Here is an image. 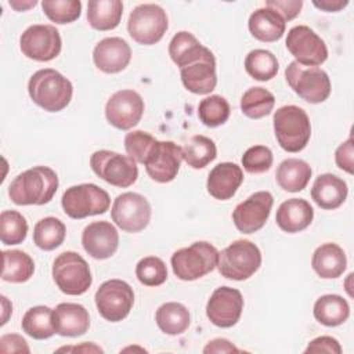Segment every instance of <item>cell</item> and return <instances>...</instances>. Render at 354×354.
<instances>
[{
  "label": "cell",
  "mask_w": 354,
  "mask_h": 354,
  "mask_svg": "<svg viewBox=\"0 0 354 354\" xmlns=\"http://www.w3.org/2000/svg\"><path fill=\"white\" fill-rule=\"evenodd\" d=\"M272 203L274 198L268 191L254 192L238 203L232 212V221L236 230L243 234H253L261 230L270 217Z\"/></svg>",
  "instance_id": "cell-16"
},
{
  "label": "cell",
  "mask_w": 354,
  "mask_h": 354,
  "mask_svg": "<svg viewBox=\"0 0 354 354\" xmlns=\"http://www.w3.org/2000/svg\"><path fill=\"white\" fill-rule=\"evenodd\" d=\"M285 77L289 87L310 104L324 102L330 94V79L318 66H304L292 61L285 69Z\"/></svg>",
  "instance_id": "cell-7"
},
{
  "label": "cell",
  "mask_w": 354,
  "mask_h": 354,
  "mask_svg": "<svg viewBox=\"0 0 354 354\" xmlns=\"http://www.w3.org/2000/svg\"><path fill=\"white\" fill-rule=\"evenodd\" d=\"M207 50V47L202 46L199 40L187 30L176 33L169 43V55L180 69L198 61Z\"/></svg>",
  "instance_id": "cell-30"
},
{
  "label": "cell",
  "mask_w": 354,
  "mask_h": 354,
  "mask_svg": "<svg viewBox=\"0 0 354 354\" xmlns=\"http://www.w3.org/2000/svg\"><path fill=\"white\" fill-rule=\"evenodd\" d=\"M83 249L97 260H105L115 254L119 246V234L109 221L90 223L82 234Z\"/></svg>",
  "instance_id": "cell-19"
},
{
  "label": "cell",
  "mask_w": 354,
  "mask_h": 354,
  "mask_svg": "<svg viewBox=\"0 0 354 354\" xmlns=\"http://www.w3.org/2000/svg\"><path fill=\"white\" fill-rule=\"evenodd\" d=\"M93 171L111 185L127 188L137 181V162L129 155H122L108 149L95 151L90 156Z\"/></svg>",
  "instance_id": "cell-10"
},
{
  "label": "cell",
  "mask_w": 354,
  "mask_h": 354,
  "mask_svg": "<svg viewBox=\"0 0 354 354\" xmlns=\"http://www.w3.org/2000/svg\"><path fill=\"white\" fill-rule=\"evenodd\" d=\"M230 104L221 95H209L199 102L198 116L207 127H217L224 124L230 118Z\"/></svg>",
  "instance_id": "cell-40"
},
{
  "label": "cell",
  "mask_w": 354,
  "mask_h": 354,
  "mask_svg": "<svg viewBox=\"0 0 354 354\" xmlns=\"http://www.w3.org/2000/svg\"><path fill=\"white\" fill-rule=\"evenodd\" d=\"M58 353L61 351H83V353H104V350L94 343H83L80 346H72V347H61L57 350Z\"/></svg>",
  "instance_id": "cell-51"
},
{
  "label": "cell",
  "mask_w": 354,
  "mask_h": 354,
  "mask_svg": "<svg viewBox=\"0 0 354 354\" xmlns=\"http://www.w3.org/2000/svg\"><path fill=\"white\" fill-rule=\"evenodd\" d=\"M354 153V144H353V138L350 137L348 140H346L344 142H342L336 152H335V162L337 165L339 169L347 171L348 174L354 173V166H353V155Z\"/></svg>",
  "instance_id": "cell-46"
},
{
  "label": "cell",
  "mask_w": 354,
  "mask_h": 354,
  "mask_svg": "<svg viewBox=\"0 0 354 354\" xmlns=\"http://www.w3.org/2000/svg\"><path fill=\"white\" fill-rule=\"evenodd\" d=\"M248 26L254 39L264 43H272L283 36L286 22L278 11L270 7H261L252 12Z\"/></svg>",
  "instance_id": "cell-26"
},
{
  "label": "cell",
  "mask_w": 354,
  "mask_h": 354,
  "mask_svg": "<svg viewBox=\"0 0 354 354\" xmlns=\"http://www.w3.org/2000/svg\"><path fill=\"white\" fill-rule=\"evenodd\" d=\"M123 3L120 0H90L87 4V21L93 29L112 30L122 19Z\"/></svg>",
  "instance_id": "cell-29"
},
{
  "label": "cell",
  "mask_w": 354,
  "mask_h": 354,
  "mask_svg": "<svg viewBox=\"0 0 354 354\" xmlns=\"http://www.w3.org/2000/svg\"><path fill=\"white\" fill-rule=\"evenodd\" d=\"M313 4L326 12H336L344 8L348 1L347 0H313Z\"/></svg>",
  "instance_id": "cell-50"
},
{
  "label": "cell",
  "mask_w": 354,
  "mask_h": 354,
  "mask_svg": "<svg viewBox=\"0 0 354 354\" xmlns=\"http://www.w3.org/2000/svg\"><path fill=\"white\" fill-rule=\"evenodd\" d=\"M65 214L79 220L88 216L104 214L111 206L108 192L95 184H79L69 187L61 199Z\"/></svg>",
  "instance_id": "cell-8"
},
{
  "label": "cell",
  "mask_w": 354,
  "mask_h": 354,
  "mask_svg": "<svg viewBox=\"0 0 354 354\" xmlns=\"http://www.w3.org/2000/svg\"><path fill=\"white\" fill-rule=\"evenodd\" d=\"M275 97L264 87H250L241 98V111L250 119H261L271 113Z\"/></svg>",
  "instance_id": "cell-37"
},
{
  "label": "cell",
  "mask_w": 354,
  "mask_h": 354,
  "mask_svg": "<svg viewBox=\"0 0 354 354\" xmlns=\"http://www.w3.org/2000/svg\"><path fill=\"white\" fill-rule=\"evenodd\" d=\"M53 279L58 289L69 296L86 293L93 283L87 261L72 250H66L55 257L53 263Z\"/></svg>",
  "instance_id": "cell-6"
},
{
  "label": "cell",
  "mask_w": 354,
  "mask_h": 354,
  "mask_svg": "<svg viewBox=\"0 0 354 354\" xmlns=\"http://www.w3.org/2000/svg\"><path fill=\"white\" fill-rule=\"evenodd\" d=\"M272 152L266 145H253L248 148L241 159L243 169L252 174L268 171L272 166Z\"/></svg>",
  "instance_id": "cell-44"
},
{
  "label": "cell",
  "mask_w": 354,
  "mask_h": 354,
  "mask_svg": "<svg viewBox=\"0 0 354 354\" xmlns=\"http://www.w3.org/2000/svg\"><path fill=\"white\" fill-rule=\"evenodd\" d=\"M41 8L46 17L55 24H71L80 17V0H44Z\"/></svg>",
  "instance_id": "cell-41"
},
{
  "label": "cell",
  "mask_w": 354,
  "mask_h": 354,
  "mask_svg": "<svg viewBox=\"0 0 354 354\" xmlns=\"http://www.w3.org/2000/svg\"><path fill=\"white\" fill-rule=\"evenodd\" d=\"M311 174L313 170L306 160L288 158L279 163L275 171V178L283 191L300 192L308 184Z\"/></svg>",
  "instance_id": "cell-28"
},
{
  "label": "cell",
  "mask_w": 354,
  "mask_h": 354,
  "mask_svg": "<svg viewBox=\"0 0 354 354\" xmlns=\"http://www.w3.org/2000/svg\"><path fill=\"white\" fill-rule=\"evenodd\" d=\"M306 354L308 353H330V354H340L342 347L340 343L332 336H319L311 340L304 350Z\"/></svg>",
  "instance_id": "cell-47"
},
{
  "label": "cell",
  "mask_w": 354,
  "mask_h": 354,
  "mask_svg": "<svg viewBox=\"0 0 354 354\" xmlns=\"http://www.w3.org/2000/svg\"><path fill=\"white\" fill-rule=\"evenodd\" d=\"M19 47L25 57L47 62L54 59L62 47L59 32L53 25H30L19 37Z\"/></svg>",
  "instance_id": "cell-13"
},
{
  "label": "cell",
  "mask_w": 354,
  "mask_h": 354,
  "mask_svg": "<svg viewBox=\"0 0 354 354\" xmlns=\"http://www.w3.org/2000/svg\"><path fill=\"white\" fill-rule=\"evenodd\" d=\"M28 234L26 218L17 210H3L0 214V239L3 245H19Z\"/></svg>",
  "instance_id": "cell-39"
},
{
  "label": "cell",
  "mask_w": 354,
  "mask_h": 354,
  "mask_svg": "<svg viewBox=\"0 0 354 354\" xmlns=\"http://www.w3.org/2000/svg\"><path fill=\"white\" fill-rule=\"evenodd\" d=\"M136 277L145 286H159L167 279V268L162 259L147 256L137 263Z\"/></svg>",
  "instance_id": "cell-42"
},
{
  "label": "cell",
  "mask_w": 354,
  "mask_h": 354,
  "mask_svg": "<svg viewBox=\"0 0 354 354\" xmlns=\"http://www.w3.org/2000/svg\"><path fill=\"white\" fill-rule=\"evenodd\" d=\"M156 138L147 131L134 130L126 134L124 137V149L130 158H133L137 163L144 165L148 155L151 153L153 145L156 144Z\"/></svg>",
  "instance_id": "cell-43"
},
{
  "label": "cell",
  "mask_w": 354,
  "mask_h": 354,
  "mask_svg": "<svg viewBox=\"0 0 354 354\" xmlns=\"http://www.w3.org/2000/svg\"><path fill=\"white\" fill-rule=\"evenodd\" d=\"M314 318L325 326H339L350 315V306L339 295H324L317 299L313 308Z\"/></svg>",
  "instance_id": "cell-31"
},
{
  "label": "cell",
  "mask_w": 354,
  "mask_h": 354,
  "mask_svg": "<svg viewBox=\"0 0 354 354\" xmlns=\"http://www.w3.org/2000/svg\"><path fill=\"white\" fill-rule=\"evenodd\" d=\"M205 354L209 353H239V348H236L230 340L223 339V337H217L210 340L205 348H203Z\"/></svg>",
  "instance_id": "cell-49"
},
{
  "label": "cell",
  "mask_w": 354,
  "mask_h": 354,
  "mask_svg": "<svg viewBox=\"0 0 354 354\" xmlns=\"http://www.w3.org/2000/svg\"><path fill=\"white\" fill-rule=\"evenodd\" d=\"M112 221L126 232H140L149 224L151 205L137 192H123L113 201Z\"/></svg>",
  "instance_id": "cell-12"
},
{
  "label": "cell",
  "mask_w": 354,
  "mask_h": 354,
  "mask_svg": "<svg viewBox=\"0 0 354 354\" xmlns=\"http://www.w3.org/2000/svg\"><path fill=\"white\" fill-rule=\"evenodd\" d=\"M278 59L277 57L264 48L252 50L245 58L246 72L259 82L271 80L278 73Z\"/></svg>",
  "instance_id": "cell-38"
},
{
  "label": "cell",
  "mask_w": 354,
  "mask_h": 354,
  "mask_svg": "<svg viewBox=\"0 0 354 354\" xmlns=\"http://www.w3.org/2000/svg\"><path fill=\"white\" fill-rule=\"evenodd\" d=\"M242 310V293L230 286L217 288L206 304V315L209 321L218 328L234 326L239 321Z\"/></svg>",
  "instance_id": "cell-17"
},
{
  "label": "cell",
  "mask_w": 354,
  "mask_h": 354,
  "mask_svg": "<svg viewBox=\"0 0 354 354\" xmlns=\"http://www.w3.org/2000/svg\"><path fill=\"white\" fill-rule=\"evenodd\" d=\"M155 321L158 328L163 333L177 336L188 329L191 324V315L184 304L177 301H169L162 304L156 310Z\"/></svg>",
  "instance_id": "cell-32"
},
{
  "label": "cell",
  "mask_w": 354,
  "mask_h": 354,
  "mask_svg": "<svg viewBox=\"0 0 354 354\" xmlns=\"http://www.w3.org/2000/svg\"><path fill=\"white\" fill-rule=\"evenodd\" d=\"M311 266L317 275L324 279L339 278L347 267L346 253L337 243H322L314 250Z\"/></svg>",
  "instance_id": "cell-27"
},
{
  "label": "cell",
  "mask_w": 354,
  "mask_h": 354,
  "mask_svg": "<svg viewBox=\"0 0 354 354\" xmlns=\"http://www.w3.org/2000/svg\"><path fill=\"white\" fill-rule=\"evenodd\" d=\"M275 138L286 152H300L311 137V123L306 111L297 105L278 108L272 118Z\"/></svg>",
  "instance_id": "cell-3"
},
{
  "label": "cell",
  "mask_w": 354,
  "mask_h": 354,
  "mask_svg": "<svg viewBox=\"0 0 354 354\" xmlns=\"http://www.w3.org/2000/svg\"><path fill=\"white\" fill-rule=\"evenodd\" d=\"M347 194L348 188L346 181L332 173L318 176L311 188V198L325 210H333L342 206Z\"/></svg>",
  "instance_id": "cell-25"
},
{
  "label": "cell",
  "mask_w": 354,
  "mask_h": 354,
  "mask_svg": "<svg viewBox=\"0 0 354 354\" xmlns=\"http://www.w3.org/2000/svg\"><path fill=\"white\" fill-rule=\"evenodd\" d=\"M169 28L166 11L153 3L137 6L129 15L127 32L130 37L144 46L158 43Z\"/></svg>",
  "instance_id": "cell-9"
},
{
  "label": "cell",
  "mask_w": 354,
  "mask_h": 354,
  "mask_svg": "<svg viewBox=\"0 0 354 354\" xmlns=\"http://www.w3.org/2000/svg\"><path fill=\"white\" fill-rule=\"evenodd\" d=\"M243 181V171L241 166L232 162H223L216 165L207 176V192L218 199H231Z\"/></svg>",
  "instance_id": "cell-23"
},
{
  "label": "cell",
  "mask_w": 354,
  "mask_h": 354,
  "mask_svg": "<svg viewBox=\"0 0 354 354\" xmlns=\"http://www.w3.org/2000/svg\"><path fill=\"white\" fill-rule=\"evenodd\" d=\"M32 101L47 112H59L72 100L73 86L69 79L55 69L46 68L35 72L28 83Z\"/></svg>",
  "instance_id": "cell-2"
},
{
  "label": "cell",
  "mask_w": 354,
  "mask_h": 354,
  "mask_svg": "<svg viewBox=\"0 0 354 354\" xmlns=\"http://www.w3.org/2000/svg\"><path fill=\"white\" fill-rule=\"evenodd\" d=\"M218 250L206 241L194 242L176 250L170 259L174 275L181 281H195L217 267Z\"/></svg>",
  "instance_id": "cell-4"
},
{
  "label": "cell",
  "mask_w": 354,
  "mask_h": 354,
  "mask_svg": "<svg viewBox=\"0 0 354 354\" xmlns=\"http://www.w3.org/2000/svg\"><path fill=\"white\" fill-rule=\"evenodd\" d=\"M0 351L3 354L10 353H30L26 340L18 333H7L0 337Z\"/></svg>",
  "instance_id": "cell-48"
},
{
  "label": "cell",
  "mask_w": 354,
  "mask_h": 354,
  "mask_svg": "<svg viewBox=\"0 0 354 354\" xmlns=\"http://www.w3.org/2000/svg\"><path fill=\"white\" fill-rule=\"evenodd\" d=\"M285 44L295 61L304 66H318L328 58L325 41L307 25H297L289 29Z\"/></svg>",
  "instance_id": "cell-14"
},
{
  "label": "cell",
  "mask_w": 354,
  "mask_h": 354,
  "mask_svg": "<svg viewBox=\"0 0 354 354\" xmlns=\"http://www.w3.org/2000/svg\"><path fill=\"white\" fill-rule=\"evenodd\" d=\"M261 266L260 249L248 239H238L218 252V272L228 279L250 278Z\"/></svg>",
  "instance_id": "cell-5"
},
{
  "label": "cell",
  "mask_w": 354,
  "mask_h": 354,
  "mask_svg": "<svg viewBox=\"0 0 354 354\" xmlns=\"http://www.w3.org/2000/svg\"><path fill=\"white\" fill-rule=\"evenodd\" d=\"M66 235L65 224L57 217H44L35 224L33 242L41 250H54L62 245Z\"/></svg>",
  "instance_id": "cell-36"
},
{
  "label": "cell",
  "mask_w": 354,
  "mask_h": 354,
  "mask_svg": "<svg viewBox=\"0 0 354 354\" xmlns=\"http://www.w3.org/2000/svg\"><path fill=\"white\" fill-rule=\"evenodd\" d=\"M144 113V100L134 90L113 93L105 105V118L119 130H130L137 126Z\"/></svg>",
  "instance_id": "cell-15"
},
{
  "label": "cell",
  "mask_w": 354,
  "mask_h": 354,
  "mask_svg": "<svg viewBox=\"0 0 354 354\" xmlns=\"http://www.w3.org/2000/svg\"><path fill=\"white\" fill-rule=\"evenodd\" d=\"M180 76L184 87L194 94H209L217 84L216 58L207 50L198 61L180 69Z\"/></svg>",
  "instance_id": "cell-20"
},
{
  "label": "cell",
  "mask_w": 354,
  "mask_h": 354,
  "mask_svg": "<svg viewBox=\"0 0 354 354\" xmlns=\"http://www.w3.org/2000/svg\"><path fill=\"white\" fill-rule=\"evenodd\" d=\"M266 7H270L278 11L286 22L296 18L300 14L303 1L301 0H267Z\"/></svg>",
  "instance_id": "cell-45"
},
{
  "label": "cell",
  "mask_w": 354,
  "mask_h": 354,
  "mask_svg": "<svg viewBox=\"0 0 354 354\" xmlns=\"http://www.w3.org/2000/svg\"><path fill=\"white\" fill-rule=\"evenodd\" d=\"M53 324L57 335L64 337H76L88 330L90 317L82 304L59 303L53 310Z\"/></svg>",
  "instance_id": "cell-22"
},
{
  "label": "cell",
  "mask_w": 354,
  "mask_h": 354,
  "mask_svg": "<svg viewBox=\"0 0 354 354\" xmlns=\"http://www.w3.org/2000/svg\"><path fill=\"white\" fill-rule=\"evenodd\" d=\"M183 160V148L173 141H156L144 166L156 183H170L177 177Z\"/></svg>",
  "instance_id": "cell-18"
},
{
  "label": "cell",
  "mask_w": 354,
  "mask_h": 354,
  "mask_svg": "<svg viewBox=\"0 0 354 354\" xmlns=\"http://www.w3.org/2000/svg\"><path fill=\"white\" fill-rule=\"evenodd\" d=\"M217 156L213 140L206 136H192L183 147V159L192 169H203Z\"/></svg>",
  "instance_id": "cell-35"
},
{
  "label": "cell",
  "mask_w": 354,
  "mask_h": 354,
  "mask_svg": "<svg viewBox=\"0 0 354 354\" xmlns=\"http://www.w3.org/2000/svg\"><path fill=\"white\" fill-rule=\"evenodd\" d=\"M95 66L105 73L122 72L131 59V48L122 37H105L93 51Z\"/></svg>",
  "instance_id": "cell-21"
},
{
  "label": "cell",
  "mask_w": 354,
  "mask_h": 354,
  "mask_svg": "<svg viewBox=\"0 0 354 354\" xmlns=\"http://www.w3.org/2000/svg\"><path fill=\"white\" fill-rule=\"evenodd\" d=\"M313 206L301 198H290L282 202L275 214L278 227L288 234H296L306 230L313 223Z\"/></svg>",
  "instance_id": "cell-24"
},
{
  "label": "cell",
  "mask_w": 354,
  "mask_h": 354,
  "mask_svg": "<svg viewBox=\"0 0 354 354\" xmlns=\"http://www.w3.org/2000/svg\"><path fill=\"white\" fill-rule=\"evenodd\" d=\"M22 330L33 339L44 340L55 333L53 324V310L47 306H35L29 308L21 322Z\"/></svg>",
  "instance_id": "cell-34"
},
{
  "label": "cell",
  "mask_w": 354,
  "mask_h": 354,
  "mask_svg": "<svg viewBox=\"0 0 354 354\" xmlns=\"http://www.w3.org/2000/svg\"><path fill=\"white\" fill-rule=\"evenodd\" d=\"M1 279L12 283H22L30 279L35 272L32 257L22 250H3Z\"/></svg>",
  "instance_id": "cell-33"
},
{
  "label": "cell",
  "mask_w": 354,
  "mask_h": 354,
  "mask_svg": "<svg viewBox=\"0 0 354 354\" xmlns=\"http://www.w3.org/2000/svg\"><path fill=\"white\" fill-rule=\"evenodd\" d=\"M94 299L104 319L119 322L130 314L134 304V292L126 281L109 279L100 285Z\"/></svg>",
  "instance_id": "cell-11"
},
{
  "label": "cell",
  "mask_w": 354,
  "mask_h": 354,
  "mask_svg": "<svg viewBox=\"0 0 354 354\" xmlns=\"http://www.w3.org/2000/svg\"><path fill=\"white\" fill-rule=\"evenodd\" d=\"M8 4L14 8V10H17V11H25V10H28V8H30V7H35L36 4H37V1L36 0H33V1H8Z\"/></svg>",
  "instance_id": "cell-52"
},
{
  "label": "cell",
  "mask_w": 354,
  "mask_h": 354,
  "mask_svg": "<svg viewBox=\"0 0 354 354\" xmlns=\"http://www.w3.org/2000/svg\"><path fill=\"white\" fill-rule=\"evenodd\" d=\"M1 304H3V318H1V325H4L6 322H7V318H8V315H7V313H11L12 311V306H11V303L7 300V297L6 296H1Z\"/></svg>",
  "instance_id": "cell-53"
},
{
  "label": "cell",
  "mask_w": 354,
  "mask_h": 354,
  "mask_svg": "<svg viewBox=\"0 0 354 354\" xmlns=\"http://www.w3.org/2000/svg\"><path fill=\"white\" fill-rule=\"evenodd\" d=\"M58 188L57 173L47 166H35L19 173L8 185L11 202L19 206L46 205Z\"/></svg>",
  "instance_id": "cell-1"
}]
</instances>
